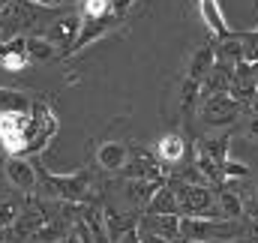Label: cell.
Returning a JSON list of instances; mask_svg holds the SVG:
<instances>
[{"label": "cell", "mask_w": 258, "mask_h": 243, "mask_svg": "<svg viewBox=\"0 0 258 243\" xmlns=\"http://www.w3.org/2000/svg\"><path fill=\"white\" fill-rule=\"evenodd\" d=\"M36 123L30 111H0V147L6 156H27Z\"/></svg>", "instance_id": "1"}, {"label": "cell", "mask_w": 258, "mask_h": 243, "mask_svg": "<svg viewBox=\"0 0 258 243\" xmlns=\"http://www.w3.org/2000/svg\"><path fill=\"white\" fill-rule=\"evenodd\" d=\"M177 207L180 216H210V219H222L216 210V198L210 192L207 183H180L177 189Z\"/></svg>", "instance_id": "2"}, {"label": "cell", "mask_w": 258, "mask_h": 243, "mask_svg": "<svg viewBox=\"0 0 258 243\" xmlns=\"http://www.w3.org/2000/svg\"><path fill=\"white\" fill-rule=\"evenodd\" d=\"M201 117L210 123V126H225V123L237 120V114L246 108L240 99H234L228 90H219V93H204L201 99Z\"/></svg>", "instance_id": "3"}, {"label": "cell", "mask_w": 258, "mask_h": 243, "mask_svg": "<svg viewBox=\"0 0 258 243\" xmlns=\"http://www.w3.org/2000/svg\"><path fill=\"white\" fill-rule=\"evenodd\" d=\"M42 183H45V189H48L51 195H57V198L81 201V198H84V192H87L90 174L84 171V174H60V177H54V174L42 171Z\"/></svg>", "instance_id": "4"}, {"label": "cell", "mask_w": 258, "mask_h": 243, "mask_svg": "<svg viewBox=\"0 0 258 243\" xmlns=\"http://www.w3.org/2000/svg\"><path fill=\"white\" fill-rule=\"evenodd\" d=\"M3 171H6L9 183H12L15 189H21V192H33L36 183H39V171H36L33 162H27L24 156H9L6 165H3Z\"/></svg>", "instance_id": "5"}, {"label": "cell", "mask_w": 258, "mask_h": 243, "mask_svg": "<svg viewBox=\"0 0 258 243\" xmlns=\"http://www.w3.org/2000/svg\"><path fill=\"white\" fill-rule=\"evenodd\" d=\"M129 159H132V150L123 141H102L96 150V165L102 171H120L129 165Z\"/></svg>", "instance_id": "6"}, {"label": "cell", "mask_w": 258, "mask_h": 243, "mask_svg": "<svg viewBox=\"0 0 258 243\" xmlns=\"http://www.w3.org/2000/svg\"><path fill=\"white\" fill-rule=\"evenodd\" d=\"M27 45H24V36H9L0 42V66L6 72H24L27 69Z\"/></svg>", "instance_id": "7"}, {"label": "cell", "mask_w": 258, "mask_h": 243, "mask_svg": "<svg viewBox=\"0 0 258 243\" xmlns=\"http://www.w3.org/2000/svg\"><path fill=\"white\" fill-rule=\"evenodd\" d=\"M198 12H201V21L207 24V30H210L216 39L234 36V30H231L228 21H225V12H222L219 0H198Z\"/></svg>", "instance_id": "8"}, {"label": "cell", "mask_w": 258, "mask_h": 243, "mask_svg": "<svg viewBox=\"0 0 258 243\" xmlns=\"http://www.w3.org/2000/svg\"><path fill=\"white\" fill-rule=\"evenodd\" d=\"M78 30H81V15H66V18L54 21V24L48 27V33H45V36H48L57 48H63V51H60V57H66V51H69V45L75 42Z\"/></svg>", "instance_id": "9"}, {"label": "cell", "mask_w": 258, "mask_h": 243, "mask_svg": "<svg viewBox=\"0 0 258 243\" xmlns=\"http://www.w3.org/2000/svg\"><path fill=\"white\" fill-rule=\"evenodd\" d=\"M183 156H186V138L180 132H165L156 141V159L162 165H177Z\"/></svg>", "instance_id": "10"}, {"label": "cell", "mask_w": 258, "mask_h": 243, "mask_svg": "<svg viewBox=\"0 0 258 243\" xmlns=\"http://www.w3.org/2000/svg\"><path fill=\"white\" fill-rule=\"evenodd\" d=\"M147 213H180V207H177V192L171 189V186H159L153 195H150V201H147Z\"/></svg>", "instance_id": "11"}, {"label": "cell", "mask_w": 258, "mask_h": 243, "mask_svg": "<svg viewBox=\"0 0 258 243\" xmlns=\"http://www.w3.org/2000/svg\"><path fill=\"white\" fill-rule=\"evenodd\" d=\"M216 66V51H213V45H204V48H198L192 54V60H189V78L192 81H204L207 75H210V69Z\"/></svg>", "instance_id": "12"}, {"label": "cell", "mask_w": 258, "mask_h": 243, "mask_svg": "<svg viewBox=\"0 0 258 243\" xmlns=\"http://www.w3.org/2000/svg\"><path fill=\"white\" fill-rule=\"evenodd\" d=\"M24 45H27V57L30 60H54V57H60L57 54V45L48 39V36H24Z\"/></svg>", "instance_id": "13"}, {"label": "cell", "mask_w": 258, "mask_h": 243, "mask_svg": "<svg viewBox=\"0 0 258 243\" xmlns=\"http://www.w3.org/2000/svg\"><path fill=\"white\" fill-rule=\"evenodd\" d=\"M216 210H219L222 219H240V216H243V201H240L237 192H219Z\"/></svg>", "instance_id": "14"}, {"label": "cell", "mask_w": 258, "mask_h": 243, "mask_svg": "<svg viewBox=\"0 0 258 243\" xmlns=\"http://www.w3.org/2000/svg\"><path fill=\"white\" fill-rule=\"evenodd\" d=\"M117 12L114 9V0H81V18L84 21H93V18H105Z\"/></svg>", "instance_id": "15"}, {"label": "cell", "mask_w": 258, "mask_h": 243, "mask_svg": "<svg viewBox=\"0 0 258 243\" xmlns=\"http://www.w3.org/2000/svg\"><path fill=\"white\" fill-rule=\"evenodd\" d=\"M30 99L24 96V93H18V90H6V87H0V111H30Z\"/></svg>", "instance_id": "16"}, {"label": "cell", "mask_w": 258, "mask_h": 243, "mask_svg": "<svg viewBox=\"0 0 258 243\" xmlns=\"http://www.w3.org/2000/svg\"><path fill=\"white\" fill-rule=\"evenodd\" d=\"M198 96H201V84H198V81H192V78L186 75V78H183V84H180V108H183L186 114L195 108Z\"/></svg>", "instance_id": "17"}, {"label": "cell", "mask_w": 258, "mask_h": 243, "mask_svg": "<svg viewBox=\"0 0 258 243\" xmlns=\"http://www.w3.org/2000/svg\"><path fill=\"white\" fill-rule=\"evenodd\" d=\"M246 177H249V165L234 162L231 156L222 159V180H246Z\"/></svg>", "instance_id": "18"}, {"label": "cell", "mask_w": 258, "mask_h": 243, "mask_svg": "<svg viewBox=\"0 0 258 243\" xmlns=\"http://www.w3.org/2000/svg\"><path fill=\"white\" fill-rule=\"evenodd\" d=\"M15 219H18V207H15L9 198H0V228L12 225Z\"/></svg>", "instance_id": "19"}, {"label": "cell", "mask_w": 258, "mask_h": 243, "mask_svg": "<svg viewBox=\"0 0 258 243\" xmlns=\"http://www.w3.org/2000/svg\"><path fill=\"white\" fill-rule=\"evenodd\" d=\"M246 138L258 141V114H252V117H249V126H246Z\"/></svg>", "instance_id": "20"}, {"label": "cell", "mask_w": 258, "mask_h": 243, "mask_svg": "<svg viewBox=\"0 0 258 243\" xmlns=\"http://www.w3.org/2000/svg\"><path fill=\"white\" fill-rule=\"evenodd\" d=\"M117 243H138V228H132V231H126V234H120Z\"/></svg>", "instance_id": "21"}, {"label": "cell", "mask_w": 258, "mask_h": 243, "mask_svg": "<svg viewBox=\"0 0 258 243\" xmlns=\"http://www.w3.org/2000/svg\"><path fill=\"white\" fill-rule=\"evenodd\" d=\"M30 3H36V6H66L72 0H30Z\"/></svg>", "instance_id": "22"}, {"label": "cell", "mask_w": 258, "mask_h": 243, "mask_svg": "<svg viewBox=\"0 0 258 243\" xmlns=\"http://www.w3.org/2000/svg\"><path fill=\"white\" fill-rule=\"evenodd\" d=\"M252 234H255V240H258V216L252 219Z\"/></svg>", "instance_id": "23"}, {"label": "cell", "mask_w": 258, "mask_h": 243, "mask_svg": "<svg viewBox=\"0 0 258 243\" xmlns=\"http://www.w3.org/2000/svg\"><path fill=\"white\" fill-rule=\"evenodd\" d=\"M252 78H255V87H258V63H252Z\"/></svg>", "instance_id": "24"}, {"label": "cell", "mask_w": 258, "mask_h": 243, "mask_svg": "<svg viewBox=\"0 0 258 243\" xmlns=\"http://www.w3.org/2000/svg\"><path fill=\"white\" fill-rule=\"evenodd\" d=\"M255 204H258V189H255Z\"/></svg>", "instance_id": "25"}]
</instances>
